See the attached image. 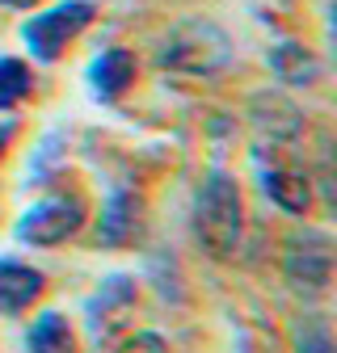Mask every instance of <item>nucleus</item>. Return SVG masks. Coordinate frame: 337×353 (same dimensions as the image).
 <instances>
[{
  "instance_id": "obj_1",
  "label": "nucleus",
  "mask_w": 337,
  "mask_h": 353,
  "mask_svg": "<svg viewBox=\"0 0 337 353\" xmlns=\"http://www.w3.org/2000/svg\"><path fill=\"white\" fill-rule=\"evenodd\" d=\"M190 223H194V240L211 261H232L240 248V232H244V202H240V185L236 176L224 168H211L198 190H194V206H190Z\"/></svg>"
},
{
  "instance_id": "obj_2",
  "label": "nucleus",
  "mask_w": 337,
  "mask_h": 353,
  "mask_svg": "<svg viewBox=\"0 0 337 353\" xmlns=\"http://www.w3.org/2000/svg\"><path fill=\"white\" fill-rule=\"evenodd\" d=\"M333 236L316 228H295L282 244V278L295 294L320 299L333 286Z\"/></svg>"
},
{
  "instance_id": "obj_3",
  "label": "nucleus",
  "mask_w": 337,
  "mask_h": 353,
  "mask_svg": "<svg viewBox=\"0 0 337 353\" xmlns=\"http://www.w3.org/2000/svg\"><path fill=\"white\" fill-rule=\"evenodd\" d=\"M228 38L211 21H182L160 47V68L164 72H182V76H211L228 68Z\"/></svg>"
},
{
  "instance_id": "obj_4",
  "label": "nucleus",
  "mask_w": 337,
  "mask_h": 353,
  "mask_svg": "<svg viewBox=\"0 0 337 353\" xmlns=\"http://www.w3.org/2000/svg\"><path fill=\"white\" fill-rule=\"evenodd\" d=\"M89 21H93V5H89V0H64V5L38 13V17H30V21L21 26V38H26V47H30L34 59L55 63L59 51H64V42L76 38Z\"/></svg>"
},
{
  "instance_id": "obj_5",
  "label": "nucleus",
  "mask_w": 337,
  "mask_h": 353,
  "mask_svg": "<svg viewBox=\"0 0 337 353\" xmlns=\"http://www.w3.org/2000/svg\"><path fill=\"white\" fill-rule=\"evenodd\" d=\"M80 228H84V202L76 194H51V198H42L38 206H30L21 214L17 240L51 248V244H64L68 236H76Z\"/></svg>"
},
{
  "instance_id": "obj_6",
  "label": "nucleus",
  "mask_w": 337,
  "mask_h": 353,
  "mask_svg": "<svg viewBox=\"0 0 337 353\" xmlns=\"http://www.w3.org/2000/svg\"><path fill=\"white\" fill-rule=\"evenodd\" d=\"M135 290H139L135 278H126V274H110L97 286V294L89 299V307H84L93 341H110L118 328H126V320H131V312H135V299H139Z\"/></svg>"
},
{
  "instance_id": "obj_7",
  "label": "nucleus",
  "mask_w": 337,
  "mask_h": 353,
  "mask_svg": "<svg viewBox=\"0 0 337 353\" xmlns=\"http://www.w3.org/2000/svg\"><path fill=\"white\" fill-rule=\"evenodd\" d=\"M139 236H144V198L135 190H122V185L110 190L102 219L93 228V240L106 248H122V244H135Z\"/></svg>"
},
{
  "instance_id": "obj_8",
  "label": "nucleus",
  "mask_w": 337,
  "mask_h": 353,
  "mask_svg": "<svg viewBox=\"0 0 337 353\" xmlns=\"http://www.w3.org/2000/svg\"><path fill=\"white\" fill-rule=\"evenodd\" d=\"M249 118H253V130H258L262 139H270V143H295L304 135V110L291 97H282V93L253 97Z\"/></svg>"
},
{
  "instance_id": "obj_9",
  "label": "nucleus",
  "mask_w": 337,
  "mask_h": 353,
  "mask_svg": "<svg viewBox=\"0 0 337 353\" xmlns=\"http://www.w3.org/2000/svg\"><path fill=\"white\" fill-rule=\"evenodd\" d=\"M42 286H47V282H42L38 270L0 256V316H21L26 307L42 294Z\"/></svg>"
},
{
  "instance_id": "obj_10",
  "label": "nucleus",
  "mask_w": 337,
  "mask_h": 353,
  "mask_svg": "<svg viewBox=\"0 0 337 353\" xmlns=\"http://www.w3.org/2000/svg\"><path fill=\"white\" fill-rule=\"evenodd\" d=\"M89 80H93V88H97V97L114 101L122 88L135 80V55H131V51H122V47L102 51V55L93 59V68H89Z\"/></svg>"
},
{
  "instance_id": "obj_11",
  "label": "nucleus",
  "mask_w": 337,
  "mask_h": 353,
  "mask_svg": "<svg viewBox=\"0 0 337 353\" xmlns=\"http://www.w3.org/2000/svg\"><path fill=\"white\" fill-rule=\"evenodd\" d=\"M262 190L287 214H304L312 206V185H308V176L295 172V168H270V172H262Z\"/></svg>"
},
{
  "instance_id": "obj_12",
  "label": "nucleus",
  "mask_w": 337,
  "mask_h": 353,
  "mask_svg": "<svg viewBox=\"0 0 337 353\" xmlns=\"http://www.w3.org/2000/svg\"><path fill=\"white\" fill-rule=\"evenodd\" d=\"M270 72L282 84H312L320 76V63H316V55L308 47H300V42H278L270 51Z\"/></svg>"
},
{
  "instance_id": "obj_13",
  "label": "nucleus",
  "mask_w": 337,
  "mask_h": 353,
  "mask_svg": "<svg viewBox=\"0 0 337 353\" xmlns=\"http://www.w3.org/2000/svg\"><path fill=\"white\" fill-rule=\"evenodd\" d=\"M26 349L30 353H76V336L59 312H42L26 332Z\"/></svg>"
},
{
  "instance_id": "obj_14",
  "label": "nucleus",
  "mask_w": 337,
  "mask_h": 353,
  "mask_svg": "<svg viewBox=\"0 0 337 353\" xmlns=\"http://www.w3.org/2000/svg\"><path fill=\"white\" fill-rule=\"evenodd\" d=\"M291 341H295V353H337V349H333V324H329L325 316H304V320H295Z\"/></svg>"
},
{
  "instance_id": "obj_15",
  "label": "nucleus",
  "mask_w": 337,
  "mask_h": 353,
  "mask_svg": "<svg viewBox=\"0 0 337 353\" xmlns=\"http://www.w3.org/2000/svg\"><path fill=\"white\" fill-rule=\"evenodd\" d=\"M34 76L21 59H0V110H13L17 101L30 97Z\"/></svg>"
},
{
  "instance_id": "obj_16",
  "label": "nucleus",
  "mask_w": 337,
  "mask_h": 353,
  "mask_svg": "<svg viewBox=\"0 0 337 353\" xmlns=\"http://www.w3.org/2000/svg\"><path fill=\"white\" fill-rule=\"evenodd\" d=\"M114 353H168V345L156 332H135V336H126Z\"/></svg>"
},
{
  "instance_id": "obj_17",
  "label": "nucleus",
  "mask_w": 337,
  "mask_h": 353,
  "mask_svg": "<svg viewBox=\"0 0 337 353\" xmlns=\"http://www.w3.org/2000/svg\"><path fill=\"white\" fill-rule=\"evenodd\" d=\"M9 139H13V126H0V156H5V148H9Z\"/></svg>"
},
{
  "instance_id": "obj_18",
  "label": "nucleus",
  "mask_w": 337,
  "mask_h": 353,
  "mask_svg": "<svg viewBox=\"0 0 337 353\" xmlns=\"http://www.w3.org/2000/svg\"><path fill=\"white\" fill-rule=\"evenodd\" d=\"M0 5H9V9H30V5H38V0H0Z\"/></svg>"
}]
</instances>
